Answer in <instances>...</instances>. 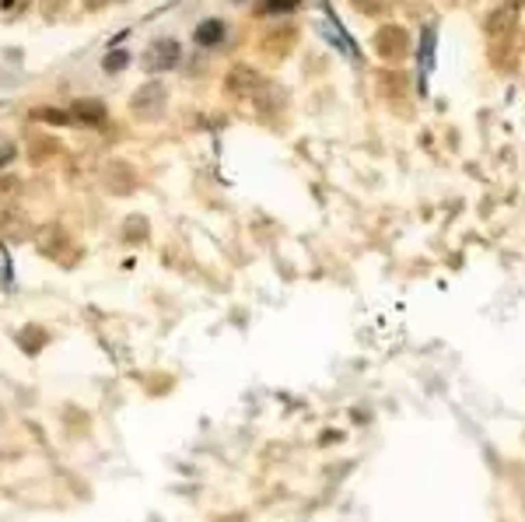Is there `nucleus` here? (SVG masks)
<instances>
[{
	"label": "nucleus",
	"mask_w": 525,
	"mask_h": 522,
	"mask_svg": "<svg viewBox=\"0 0 525 522\" xmlns=\"http://www.w3.org/2000/svg\"><path fill=\"white\" fill-rule=\"evenodd\" d=\"M8 158H11V151H4V155H0V165H4V162H8Z\"/></svg>",
	"instance_id": "13"
},
{
	"label": "nucleus",
	"mask_w": 525,
	"mask_h": 522,
	"mask_svg": "<svg viewBox=\"0 0 525 522\" xmlns=\"http://www.w3.org/2000/svg\"><path fill=\"white\" fill-rule=\"evenodd\" d=\"M301 0H266V11L270 14H284V11H294Z\"/></svg>",
	"instance_id": "10"
},
{
	"label": "nucleus",
	"mask_w": 525,
	"mask_h": 522,
	"mask_svg": "<svg viewBox=\"0 0 525 522\" xmlns=\"http://www.w3.org/2000/svg\"><path fill=\"white\" fill-rule=\"evenodd\" d=\"M74 116L84 119V123H102V119H105V105L95 102V99H88V102H77V105H74Z\"/></svg>",
	"instance_id": "7"
},
{
	"label": "nucleus",
	"mask_w": 525,
	"mask_h": 522,
	"mask_svg": "<svg viewBox=\"0 0 525 522\" xmlns=\"http://www.w3.org/2000/svg\"><path fill=\"white\" fill-rule=\"evenodd\" d=\"M221 39H225V21H221V18H207V21H200V25H196V32H193V42L203 46V49L221 46Z\"/></svg>",
	"instance_id": "5"
},
{
	"label": "nucleus",
	"mask_w": 525,
	"mask_h": 522,
	"mask_svg": "<svg viewBox=\"0 0 525 522\" xmlns=\"http://www.w3.org/2000/svg\"><path fill=\"white\" fill-rule=\"evenodd\" d=\"M228 95H235V99H242V95H253V91L259 88V74L253 71V67H235L231 74H228Z\"/></svg>",
	"instance_id": "4"
},
{
	"label": "nucleus",
	"mask_w": 525,
	"mask_h": 522,
	"mask_svg": "<svg viewBox=\"0 0 525 522\" xmlns=\"http://www.w3.org/2000/svg\"><path fill=\"white\" fill-rule=\"evenodd\" d=\"M179 42H172V39H165V42H154L151 46V53H147V67H151V74H162V71H172L175 64H179Z\"/></svg>",
	"instance_id": "3"
},
{
	"label": "nucleus",
	"mask_w": 525,
	"mask_h": 522,
	"mask_svg": "<svg viewBox=\"0 0 525 522\" xmlns=\"http://www.w3.org/2000/svg\"><path fill=\"white\" fill-rule=\"evenodd\" d=\"M162 105H165V88H162L158 81H151V84L137 88V91H133V99H130V109H133L137 116H144V119L158 116Z\"/></svg>",
	"instance_id": "2"
},
{
	"label": "nucleus",
	"mask_w": 525,
	"mask_h": 522,
	"mask_svg": "<svg viewBox=\"0 0 525 522\" xmlns=\"http://www.w3.org/2000/svg\"><path fill=\"white\" fill-rule=\"evenodd\" d=\"M133 235H137V238L147 235V225H144L140 218H137V221H127V238H133Z\"/></svg>",
	"instance_id": "11"
},
{
	"label": "nucleus",
	"mask_w": 525,
	"mask_h": 522,
	"mask_svg": "<svg viewBox=\"0 0 525 522\" xmlns=\"http://www.w3.org/2000/svg\"><path fill=\"white\" fill-rule=\"evenodd\" d=\"M84 4H88V8H99V4H105V0H84Z\"/></svg>",
	"instance_id": "12"
},
{
	"label": "nucleus",
	"mask_w": 525,
	"mask_h": 522,
	"mask_svg": "<svg viewBox=\"0 0 525 522\" xmlns=\"http://www.w3.org/2000/svg\"><path fill=\"white\" fill-rule=\"evenodd\" d=\"M431 56H435V28H424V39H420V74H431Z\"/></svg>",
	"instance_id": "8"
},
{
	"label": "nucleus",
	"mask_w": 525,
	"mask_h": 522,
	"mask_svg": "<svg viewBox=\"0 0 525 522\" xmlns=\"http://www.w3.org/2000/svg\"><path fill=\"white\" fill-rule=\"evenodd\" d=\"M231 4H242V0H231Z\"/></svg>",
	"instance_id": "14"
},
{
	"label": "nucleus",
	"mask_w": 525,
	"mask_h": 522,
	"mask_svg": "<svg viewBox=\"0 0 525 522\" xmlns=\"http://www.w3.org/2000/svg\"><path fill=\"white\" fill-rule=\"evenodd\" d=\"M375 49H379L382 60H403L410 53V36L399 25H385V28H379V36H375Z\"/></svg>",
	"instance_id": "1"
},
{
	"label": "nucleus",
	"mask_w": 525,
	"mask_h": 522,
	"mask_svg": "<svg viewBox=\"0 0 525 522\" xmlns=\"http://www.w3.org/2000/svg\"><path fill=\"white\" fill-rule=\"evenodd\" d=\"M127 64H130V53H123V49L102 60V67H105V74H119V71H123V67H127Z\"/></svg>",
	"instance_id": "9"
},
{
	"label": "nucleus",
	"mask_w": 525,
	"mask_h": 522,
	"mask_svg": "<svg viewBox=\"0 0 525 522\" xmlns=\"http://www.w3.org/2000/svg\"><path fill=\"white\" fill-rule=\"evenodd\" d=\"M21 347H25V354H39L42 351V344L49 340V333L42 330V326H28V330H21Z\"/></svg>",
	"instance_id": "6"
}]
</instances>
